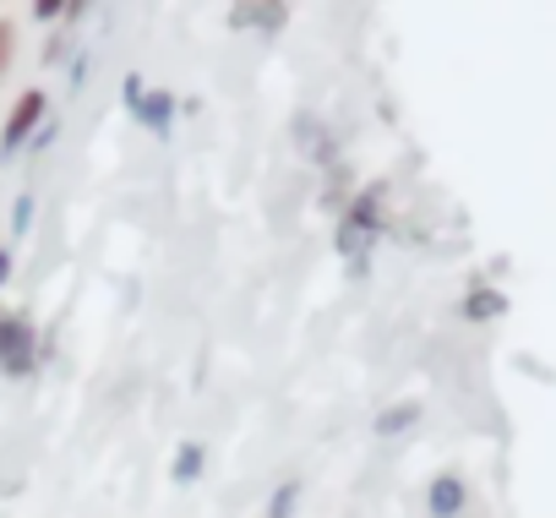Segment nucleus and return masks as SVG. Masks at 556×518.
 <instances>
[{
	"label": "nucleus",
	"instance_id": "1",
	"mask_svg": "<svg viewBox=\"0 0 556 518\" xmlns=\"http://www.w3.org/2000/svg\"><path fill=\"white\" fill-rule=\"evenodd\" d=\"M45 93L39 88H28V93H17V104H12V121H7V131H0V148H7V153H17L34 131H39V121H45Z\"/></svg>",
	"mask_w": 556,
	"mask_h": 518
},
{
	"label": "nucleus",
	"instance_id": "2",
	"mask_svg": "<svg viewBox=\"0 0 556 518\" xmlns=\"http://www.w3.org/2000/svg\"><path fill=\"white\" fill-rule=\"evenodd\" d=\"M34 366V328L23 317H0V371L23 377Z\"/></svg>",
	"mask_w": 556,
	"mask_h": 518
},
{
	"label": "nucleus",
	"instance_id": "3",
	"mask_svg": "<svg viewBox=\"0 0 556 518\" xmlns=\"http://www.w3.org/2000/svg\"><path fill=\"white\" fill-rule=\"evenodd\" d=\"M126 99L137 104V115H142L148 126H169V110H175L169 93H142V83L131 77V83H126Z\"/></svg>",
	"mask_w": 556,
	"mask_h": 518
},
{
	"label": "nucleus",
	"instance_id": "4",
	"mask_svg": "<svg viewBox=\"0 0 556 518\" xmlns=\"http://www.w3.org/2000/svg\"><path fill=\"white\" fill-rule=\"evenodd\" d=\"M458 507H464V480H458V475L431 480V513H437V518H453Z\"/></svg>",
	"mask_w": 556,
	"mask_h": 518
},
{
	"label": "nucleus",
	"instance_id": "5",
	"mask_svg": "<svg viewBox=\"0 0 556 518\" xmlns=\"http://www.w3.org/2000/svg\"><path fill=\"white\" fill-rule=\"evenodd\" d=\"M502 312V295H469L464 301V317H496Z\"/></svg>",
	"mask_w": 556,
	"mask_h": 518
},
{
	"label": "nucleus",
	"instance_id": "6",
	"mask_svg": "<svg viewBox=\"0 0 556 518\" xmlns=\"http://www.w3.org/2000/svg\"><path fill=\"white\" fill-rule=\"evenodd\" d=\"M12 55H17V28H12V23H0V77L12 72Z\"/></svg>",
	"mask_w": 556,
	"mask_h": 518
},
{
	"label": "nucleus",
	"instance_id": "7",
	"mask_svg": "<svg viewBox=\"0 0 556 518\" xmlns=\"http://www.w3.org/2000/svg\"><path fill=\"white\" fill-rule=\"evenodd\" d=\"M197 469H202V447H197V442H186V447H180V464H175V475H180V480H191Z\"/></svg>",
	"mask_w": 556,
	"mask_h": 518
},
{
	"label": "nucleus",
	"instance_id": "8",
	"mask_svg": "<svg viewBox=\"0 0 556 518\" xmlns=\"http://www.w3.org/2000/svg\"><path fill=\"white\" fill-rule=\"evenodd\" d=\"M415 420V404H404V409H393V415H382V431H404Z\"/></svg>",
	"mask_w": 556,
	"mask_h": 518
},
{
	"label": "nucleus",
	"instance_id": "9",
	"mask_svg": "<svg viewBox=\"0 0 556 518\" xmlns=\"http://www.w3.org/2000/svg\"><path fill=\"white\" fill-rule=\"evenodd\" d=\"M290 507H295V485H285L273 496V518H290Z\"/></svg>",
	"mask_w": 556,
	"mask_h": 518
},
{
	"label": "nucleus",
	"instance_id": "10",
	"mask_svg": "<svg viewBox=\"0 0 556 518\" xmlns=\"http://www.w3.org/2000/svg\"><path fill=\"white\" fill-rule=\"evenodd\" d=\"M7 268H12V256H7V251H0V279H7Z\"/></svg>",
	"mask_w": 556,
	"mask_h": 518
}]
</instances>
